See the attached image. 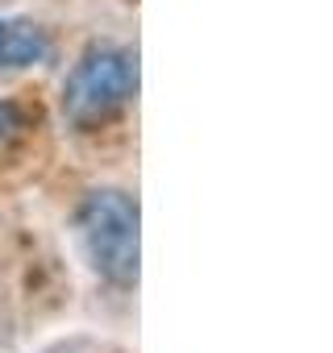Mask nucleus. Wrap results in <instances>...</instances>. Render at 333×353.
Instances as JSON below:
<instances>
[{"instance_id": "nucleus-4", "label": "nucleus", "mask_w": 333, "mask_h": 353, "mask_svg": "<svg viewBox=\"0 0 333 353\" xmlns=\"http://www.w3.org/2000/svg\"><path fill=\"white\" fill-rule=\"evenodd\" d=\"M21 129H26V112H21L13 100H0V145L13 141Z\"/></svg>"}, {"instance_id": "nucleus-2", "label": "nucleus", "mask_w": 333, "mask_h": 353, "mask_svg": "<svg viewBox=\"0 0 333 353\" xmlns=\"http://www.w3.org/2000/svg\"><path fill=\"white\" fill-rule=\"evenodd\" d=\"M137 200L117 188H96L84 196L75 225L79 241L88 250V262L96 266L100 279L113 287H133L137 283Z\"/></svg>"}, {"instance_id": "nucleus-1", "label": "nucleus", "mask_w": 333, "mask_h": 353, "mask_svg": "<svg viewBox=\"0 0 333 353\" xmlns=\"http://www.w3.org/2000/svg\"><path fill=\"white\" fill-rule=\"evenodd\" d=\"M137 92V54L121 46H88L63 83V117L92 133L108 125Z\"/></svg>"}, {"instance_id": "nucleus-3", "label": "nucleus", "mask_w": 333, "mask_h": 353, "mask_svg": "<svg viewBox=\"0 0 333 353\" xmlns=\"http://www.w3.org/2000/svg\"><path fill=\"white\" fill-rule=\"evenodd\" d=\"M50 59V38L42 26L21 17H0V71H26Z\"/></svg>"}]
</instances>
